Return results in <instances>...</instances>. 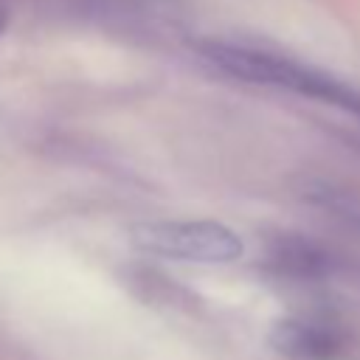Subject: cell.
I'll return each instance as SVG.
<instances>
[{
    "label": "cell",
    "mask_w": 360,
    "mask_h": 360,
    "mask_svg": "<svg viewBox=\"0 0 360 360\" xmlns=\"http://www.w3.org/2000/svg\"><path fill=\"white\" fill-rule=\"evenodd\" d=\"M200 53L214 68H219L222 73H231L242 82L284 87V90L332 104V107L360 118V90L338 82L335 76H329L323 70H315L309 65H301V62H292V59H284V56H276V53H267L259 48L233 45V42H202Z\"/></svg>",
    "instance_id": "1"
},
{
    "label": "cell",
    "mask_w": 360,
    "mask_h": 360,
    "mask_svg": "<svg viewBox=\"0 0 360 360\" xmlns=\"http://www.w3.org/2000/svg\"><path fill=\"white\" fill-rule=\"evenodd\" d=\"M132 242L155 256L225 264L242 256V239L219 222H146L132 228Z\"/></svg>",
    "instance_id": "2"
},
{
    "label": "cell",
    "mask_w": 360,
    "mask_h": 360,
    "mask_svg": "<svg viewBox=\"0 0 360 360\" xmlns=\"http://www.w3.org/2000/svg\"><path fill=\"white\" fill-rule=\"evenodd\" d=\"M270 346L292 360H329L338 354L340 343L332 332L323 326H315L309 321L284 318L270 329Z\"/></svg>",
    "instance_id": "3"
},
{
    "label": "cell",
    "mask_w": 360,
    "mask_h": 360,
    "mask_svg": "<svg viewBox=\"0 0 360 360\" xmlns=\"http://www.w3.org/2000/svg\"><path fill=\"white\" fill-rule=\"evenodd\" d=\"M3 31H6V11L0 8V37H3Z\"/></svg>",
    "instance_id": "4"
}]
</instances>
